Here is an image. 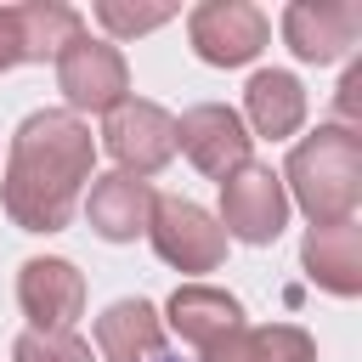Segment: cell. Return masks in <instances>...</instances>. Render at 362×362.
Segmentation results:
<instances>
[{"mask_svg":"<svg viewBox=\"0 0 362 362\" xmlns=\"http://www.w3.org/2000/svg\"><path fill=\"white\" fill-rule=\"evenodd\" d=\"M90 170H96V141L79 113H68V107L28 113L11 136V158H6V181H0V204H6L11 226L62 232L79 209Z\"/></svg>","mask_w":362,"mask_h":362,"instance_id":"cell-1","label":"cell"},{"mask_svg":"<svg viewBox=\"0 0 362 362\" xmlns=\"http://www.w3.org/2000/svg\"><path fill=\"white\" fill-rule=\"evenodd\" d=\"M283 192L311 215V226L351 221L362 204V136L345 124H317L305 141H294L283 164Z\"/></svg>","mask_w":362,"mask_h":362,"instance_id":"cell-2","label":"cell"},{"mask_svg":"<svg viewBox=\"0 0 362 362\" xmlns=\"http://www.w3.org/2000/svg\"><path fill=\"white\" fill-rule=\"evenodd\" d=\"M288 226V192L272 164H243L221 181V232L238 243H277Z\"/></svg>","mask_w":362,"mask_h":362,"instance_id":"cell-3","label":"cell"},{"mask_svg":"<svg viewBox=\"0 0 362 362\" xmlns=\"http://www.w3.org/2000/svg\"><path fill=\"white\" fill-rule=\"evenodd\" d=\"M147 238L158 249L164 266L175 272H215L226 260V232L221 221L192 204V198H153V215H147Z\"/></svg>","mask_w":362,"mask_h":362,"instance_id":"cell-4","label":"cell"},{"mask_svg":"<svg viewBox=\"0 0 362 362\" xmlns=\"http://www.w3.org/2000/svg\"><path fill=\"white\" fill-rule=\"evenodd\" d=\"M266 34H272V23L249 0H204L187 17V40H192V51L209 68H243V62H255L266 51Z\"/></svg>","mask_w":362,"mask_h":362,"instance_id":"cell-5","label":"cell"},{"mask_svg":"<svg viewBox=\"0 0 362 362\" xmlns=\"http://www.w3.org/2000/svg\"><path fill=\"white\" fill-rule=\"evenodd\" d=\"M57 90L68 96V113H113L130 96V68L119 57L113 40H90L79 34L62 57H57Z\"/></svg>","mask_w":362,"mask_h":362,"instance_id":"cell-6","label":"cell"},{"mask_svg":"<svg viewBox=\"0 0 362 362\" xmlns=\"http://www.w3.org/2000/svg\"><path fill=\"white\" fill-rule=\"evenodd\" d=\"M102 141H107V153L119 158V170L124 175H158L170 158H175V119L158 107V102H147V96H124L113 113H107V124H102Z\"/></svg>","mask_w":362,"mask_h":362,"instance_id":"cell-7","label":"cell"},{"mask_svg":"<svg viewBox=\"0 0 362 362\" xmlns=\"http://www.w3.org/2000/svg\"><path fill=\"white\" fill-rule=\"evenodd\" d=\"M175 147L209 175V181H226L232 170L249 164V147L255 136L243 130V113H232L226 102H198L175 119Z\"/></svg>","mask_w":362,"mask_h":362,"instance_id":"cell-8","label":"cell"},{"mask_svg":"<svg viewBox=\"0 0 362 362\" xmlns=\"http://www.w3.org/2000/svg\"><path fill=\"white\" fill-rule=\"evenodd\" d=\"M17 305L40 334H68L85 311V277L62 255H34L17 272Z\"/></svg>","mask_w":362,"mask_h":362,"instance_id":"cell-9","label":"cell"},{"mask_svg":"<svg viewBox=\"0 0 362 362\" xmlns=\"http://www.w3.org/2000/svg\"><path fill=\"white\" fill-rule=\"evenodd\" d=\"M362 34V0H294L283 11V40L300 62H339Z\"/></svg>","mask_w":362,"mask_h":362,"instance_id":"cell-10","label":"cell"},{"mask_svg":"<svg viewBox=\"0 0 362 362\" xmlns=\"http://www.w3.org/2000/svg\"><path fill=\"white\" fill-rule=\"evenodd\" d=\"M164 317H170L175 339L187 345V356H198V362H209V356L243 328V305H238L226 288H215V283H181V288L170 294Z\"/></svg>","mask_w":362,"mask_h":362,"instance_id":"cell-11","label":"cell"},{"mask_svg":"<svg viewBox=\"0 0 362 362\" xmlns=\"http://www.w3.org/2000/svg\"><path fill=\"white\" fill-rule=\"evenodd\" d=\"M300 266H305V277H311L322 294L356 300V294H362V226H356V221L311 226L305 243H300Z\"/></svg>","mask_w":362,"mask_h":362,"instance_id":"cell-12","label":"cell"},{"mask_svg":"<svg viewBox=\"0 0 362 362\" xmlns=\"http://www.w3.org/2000/svg\"><path fill=\"white\" fill-rule=\"evenodd\" d=\"M153 187L141 175H124V170H107V175H90V198H85V215L96 226V238L107 243H130L147 232V215H153Z\"/></svg>","mask_w":362,"mask_h":362,"instance_id":"cell-13","label":"cell"},{"mask_svg":"<svg viewBox=\"0 0 362 362\" xmlns=\"http://www.w3.org/2000/svg\"><path fill=\"white\" fill-rule=\"evenodd\" d=\"M243 113H249L243 130H255V136H266V141H283V136H294V130L305 124V90H300L294 74L260 68V74L243 85Z\"/></svg>","mask_w":362,"mask_h":362,"instance_id":"cell-14","label":"cell"},{"mask_svg":"<svg viewBox=\"0 0 362 362\" xmlns=\"http://www.w3.org/2000/svg\"><path fill=\"white\" fill-rule=\"evenodd\" d=\"M209 362H317V339L294 322H260V328H238Z\"/></svg>","mask_w":362,"mask_h":362,"instance_id":"cell-15","label":"cell"},{"mask_svg":"<svg viewBox=\"0 0 362 362\" xmlns=\"http://www.w3.org/2000/svg\"><path fill=\"white\" fill-rule=\"evenodd\" d=\"M17 23H23V57L28 62H45V57H62L79 34H85V17L62 0H23L17 6Z\"/></svg>","mask_w":362,"mask_h":362,"instance_id":"cell-16","label":"cell"},{"mask_svg":"<svg viewBox=\"0 0 362 362\" xmlns=\"http://www.w3.org/2000/svg\"><path fill=\"white\" fill-rule=\"evenodd\" d=\"M11 362H90V345H85L74 328H68V334H40V328H28V334H17Z\"/></svg>","mask_w":362,"mask_h":362,"instance_id":"cell-17","label":"cell"},{"mask_svg":"<svg viewBox=\"0 0 362 362\" xmlns=\"http://www.w3.org/2000/svg\"><path fill=\"white\" fill-rule=\"evenodd\" d=\"M170 17H175V6H130V0H96V23H102L107 34H119V40H130V34H147V28L170 23Z\"/></svg>","mask_w":362,"mask_h":362,"instance_id":"cell-18","label":"cell"},{"mask_svg":"<svg viewBox=\"0 0 362 362\" xmlns=\"http://www.w3.org/2000/svg\"><path fill=\"white\" fill-rule=\"evenodd\" d=\"M334 107H339V124H345V130H356V119H362V62H351V68H345Z\"/></svg>","mask_w":362,"mask_h":362,"instance_id":"cell-19","label":"cell"},{"mask_svg":"<svg viewBox=\"0 0 362 362\" xmlns=\"http://www.w3.org/2000/svg\"><path fill=\"white\" fill-rule=\"evenodd\" d=\"M28 62L23 57V23H17V6H0V74Z\"/></svg>","mask_w":362,"mask_h":362,"instance_id":"cell-20","label":"cell"}]
</instances>
